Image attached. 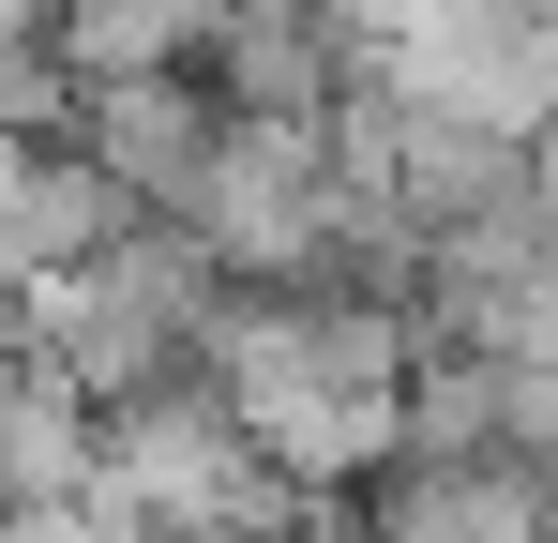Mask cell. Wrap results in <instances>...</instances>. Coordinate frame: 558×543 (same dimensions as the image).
Here are the masks:
<instances>
[{"mask_svg":"<svg viewBox=\"0 0 558 543\" xmlns=\"http://www.w3.org/2000/svg\"><path fill=\"white\" fill-rule=\"evenodd\" d=\"M211 317H227V257H211L196 227H167V212H136V227H121L106 257H76V272H31V348L61 362L92 408L211 362Z\"/></svg>","mask_w":558,"mask_h":543,"instance_id":"1","label":"cell"},{"mask_svg":"<svg viewBox=\"0 0 558 543\" xmlns=\"http://www.w3.org/2000/svg\"><path fill=\"white\" fill-rule=\"evenodd\" d=\"M363 543H558V483L513 452H377Z\"/></svg>","mask_w":558,"mask_h":543,"instance_id":"2","label":"cell"},{"mask_svg":"<svg viewBox=\"0 0 558 543\" xmlns=\"http://www.w3.org/2000/svg\"><path fill=\"white\" fill-rule=\"evenodd\" d=\"M31 348V272H0V362Z\"/></svg>","mask_w":558,"mask_h":543,"instance_id":"3","label":"cell"}]
</instances>
